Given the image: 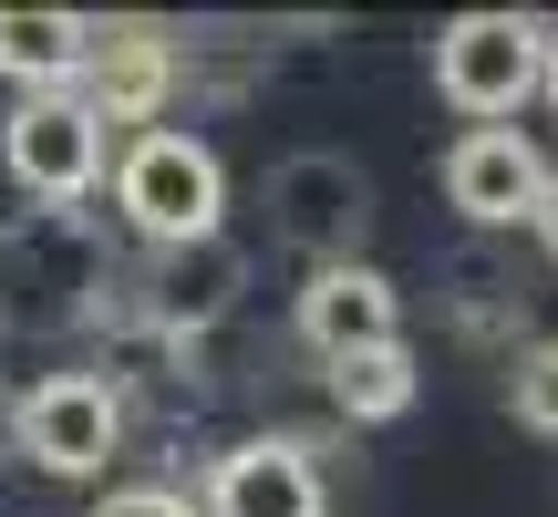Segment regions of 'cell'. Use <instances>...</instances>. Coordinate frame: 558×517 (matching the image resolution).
Instances as JSON below:
<instances>
[{
	"label": "cell",
	"mask_w": 558,
	"mask_h": 517,
	"mask_svg": "<svg viewBox=\"0 0 558 517\" xmlns=\"http://www.w3.org/2000/svg\"><path fill=\"white\" fill-rule=\"evenodd\" d=\"M507 404H518V424H527V435H558V332L507 352Z\"/></svg>",
	"instance_id": "cell-13"
},
{
	"label": "cell",
	"mask_w": 558,
	"mask_h": 517,
	"mask_svg": "<svg viewBox=\"0 0 558 517\" xmlns=\"http://www.w3.org/2000/svg\"><path fill=\"white\" fill-rule=\"evenodd\" d=\"M290 332L311 362H352V352H383L403 341V290L373 269V258H341V269H311L290 300Z\"/></svg>",
	"instance_id": "cell-10"
},
{
	"label": "cell",
	"mask_w": 558,
	"mask_h": 517,
	"mask_svg": "<svg viewBox=\"0 0 558 517\" xmlns=\"http://www.w3.org/2000/svg\"><path fill=\"white\" fill-rule=\"evenodd\" d=\"M259 197H269V239L290 258H311V269H341V258H362V239H373V177L352 156H331V145L279 156L259 177Z\"/></svg>",
	"instance_id": "cell-4"
},
{
	"label": "cell",
	"mask_w": 558,
	"mask_h": 517,
	"mask_svg": "<svg viewBox=\"0 0 558 517\" xmlns=\"http://www.w3.org/2000/svg\"><path fill=\"white\" fill-rule=\"evenodd\" d=\"M197 517H331V486L300 435H239L207 456Z\"/></svg>",
	"instance_id": "cell-8"
},
{
	"label": "cell",
	"mask_w": 558,
	"mask_h": 517,
	"mask_svg": "<svg viewBox=\"0 0 558 517\" xmlns=\"http://www.w3.org/2000/svg\"><path fill=\"white\" fill-rule=\"evenodd\" d=\"M538 187H548V156L527 124H465L445 145V207L465 228H527L538 218Z\"/></svg>",
	"instance_id": "cell-9"
},
{
	"label": "cell",
	"mask_w": 558,
	"mask_h": 517,
	"mask_svg": "<svg viewBox=\"0 0 558 517\" xmlns=\"http://www.w3.org/2000/svg\"><path fill=\"white\" fill-rule=\"evenodd\" d=\"M320 383H331V414H341V424H393V414H414V394H424L414 341H383V352L320 362Z\"/></svg>",
	"instance_id": "cell-12"
},
{
	"label": "cell",
	"mask_w": 558,
	"mask_h": 517,
	"mask_svg": "<svg viewBox=\"0 0 558 517\" xmlns=\"http://www.w3.org/2000/svg\"><path fill=\"white\" fill-rule=\"evenodd\" d=\"M548 83V21L527 11H456L435 32V94L465 124H518Z\"/></svg>",
	"instance_id": "cell-3"
},
{
	"label": "cell",
	"mask_w": 558,
	"mask_h": 517,
	"mask_svg": "<svg viewBox=\"0 0 558 517\" xmlns=\"http://www.w3.org/2000/svg\"><path fill=\"white\" fill-rule=\"evenodd\" d=\"M114 177V218L135 228L145 249H197L228 228V166L207 135H186V124H145V135H124V156L104 166Z\"/></svg>",
	"instance_id": "cell-2"
},
{
	"label": "cell",
	"mask_w": 558,
	"mask_h": 517,
	"mask_svg": "<svg viewBox=\"0 0 558 517\" xmlns=\"http://www.w3.org/2000/svg\"><path fill=\"white\" fill-rule=\"evenodd\" d=\"M177 32H156V21H94V52H83V115L104 124V135H145V124H166V94H177Z\"/></svg>",
	"instance_id": "cell-7"
},
{
	"label": "cell",
	"mask_w": 558,
	"mask_h": 517,
	"mask_svg": "<svg viewBox=\"0 0 558 517\" xmlns=\"http://www.w3.org/2000/svg\"><path fill=\"white\" fill-rule=\"evenodd\" d=\"M83 517H197V497L186 486H104Z\"/></svg>",
	"instance_id": "cell-14"
},
{
	"label": "cell",
	"mask_w": 558,
	"mask_h": 517,
	"mask_svg": "<svg viewBox=\"0 0 558 517\" xmlns=\"http://www.w3.org/2000/svg\"><path fill=\"white\" fill-rule=\"evenodd\" d=\"M104 124L83 115V94H21L11 124H0V177L32 207H83L104 187Z\"/></svg>",
	"instance_id": "cell-6"
},
{
	"label": "cell",
	"mask_w": 558,
	"mask_h": 517,
	"mask_svg": "<svg viewBox=\"0 0 558 517\" xmlns=\"http://www.w3.org/2000/svg\"><path fill=\"white\" fill-rule=\"evenodd\" d=\"M104 290H114V249L94 239L83 207H21L0 228V332H32V341L83 332Z\"/></svg>",
	"instance_id": "cell-1"
},
{
	"label": "cell",
	"mask_w": 558,
	"mask_h": 517,
	"mask_svg": "<svg viewBox=\"0 0 558 517\" xmlns=\"http://www.w3.org/2000/svg\"><path fill=\"white\" fill-rule=\"evenodd\" d=\"M527 228H538V249L558 258V166H548V187H538V218H527Z\"/></svg>",
	"instance_id": "cell-15"
},
{
	"label": "cell",
	"mask_w": 558,
	"mask_h": 517,
	"mask_svg": "<svg viewBox=\"0 0 558 517\" xmlns=\"http://www.w3.org/2000/svg\"><path fill=\"white\" fill-rule=\"evenodd\" d=\"M538 94H548V104H558V32H548V83H538Z\"/></svg>",
	"instance_id": "cell-16"
},
{
	"label": "cell",
	"mask_w": 558,
	"mask_h": 517,
	"mask_svg": "<svg viewBox=\"0 0 558 517\" xmlns=\"http://www.w3.org/2000/svg\"><path fill=\"white\" fill-rule=\"evenodd\" d=\"M11 456L41 477H104L124 456V383L114 373H41L11 404Z\"/></svg>",
	"instance_id": "cell-5"
},
{
	"label": "cell",
	"mask_w": 558,
	"mask_h": 517,
	"mask_svg": "<svg viewBox=\"0 0 558 517\" xmlns=\"http://www.w3.org/2000/svg\"><path fill=\"white\" fill-rule=\"evenodd\" d=\"M94 52V11H0V73L21 94H73Z\"/></svg>",
	"instance_id": "cell-11"
}]
</instances>
